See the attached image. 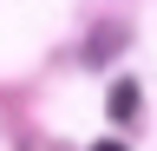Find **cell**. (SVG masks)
Returning <instances> with one entry per match:
<instances>
[{"label": "cell", "instance_id": "cell-1", "mask_svg": "<svg viewBox=\"0 0 157 151\" xmlns=\"http://www.w3.org/2000/svg\"><path fill=\"white\" fill-rule=\"evenodd\" d=\"M137 112V85L124 79V85H111V118H131Z\"/></svg>", "mask_w": 157, "mask_h": 151}, {"label": "cell", "instance_id": "cell-2", "mask_svg": "<svg viewBox=\"0 0 157 151\" xmlns=\"http://www.w3.org/2000/svg\"><path fill=\"white\" fill-rule=\"evenodd\" d=\"M92 151H124V145H111V138H98V145H92Z\"/></svg>", "mask_w": 157, "mask_h": 151}]
</instances>
